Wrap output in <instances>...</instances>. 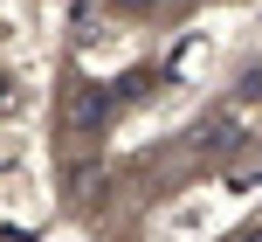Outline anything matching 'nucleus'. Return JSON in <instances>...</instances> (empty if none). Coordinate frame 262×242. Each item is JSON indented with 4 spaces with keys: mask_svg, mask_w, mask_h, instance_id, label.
I'll list each match as a JSON object with an SVG mask.
<instances>
[{
    "mask_svg": "<svg viewBox=\"0 0 262 242\" xmlns=\"http://www.w3.org/2000/svg\"><path fill=\"white\" fill-rule=\"evenodd\" d=\"M118 7H152V0H118Z\"/></svg>",
    "mask_w": 262,
    "mask_h": 242,
    "instance_id": "obj_1",
    "label": "nucleus"
}]
</instances>
